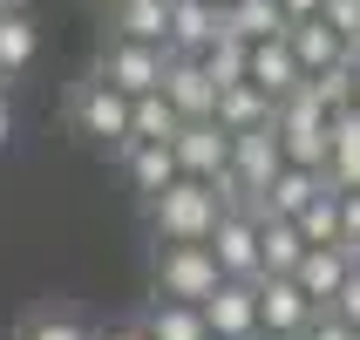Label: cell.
Segmentation results:
<instances>
[{"label":"cell","mask_w":360,"mask_h":340,"mask_svg":"<svg viewBox=\"0 0 360 340\" xmlns=\"http://www.w3.org/2000/svg\"><path fill=\"white\" fill-rule=\"evenodd\" d=\"M224 286L211 245H163L157 252V293L163 300H184V306H204L211 293Z\"/></svg>","instance_id":"cell-3"},{"label":"cell","mask_w":360,"mask_h":340,"mask_svg":"<svg viewBox=\"0 0 360 340\" xmlns=\"http://www.w3.org/2000/svg\"><path fill=\"white\" fill-rule=\"evenodd\" d=\"M109 20H116V41H143V48L170 41V0H122Z\"/></svg>","instance_id":"cell-18"},{"label":"cell","mask_w":360,"mask_h":340,"mask_svg":"<svg viewBox=\"0 0 360 340\" xmlns=\"http://www.w3.org/2000/svg\"><path fill=\"white\" fill-rule=\"evenodd\" d=\"M218 34H224V7H211V0H170V41H163V55L204 61V48Z\"/></svg>","instance_id":"cell-12"},{"label":"cell","mask_w":360,"mask_h":340,"mask_svg":"<svg viewBox=\"0 0 360 340\" xmlns=\"http://www.w3.org/2000/svg\"><path fill=\"white\" fill-rule=\"evenodd\" d=\"M259 340H265V334H259Z\"/></svg>","instance_id":"cell-42"},{"label":"cell","mask_w":360,"mask_h":340,"mask_svg":"<svg viewBox=\"0 0 360 340\" xmlns=\"http://www.w3.org/2000/svg\"><path fill=\"white\" fill-rule=\"evenodd\" d=\"M170 157H177L184 177L224 184V170H231V137H224L218 122H184L177 137H170Z\"/></svg>","instance_id":"cell-4"},{"label":"cell","mask_w":360,"mask_h":340,"mask_svg":"<svg viewBox=\"0 0 360 340\" xmlns=\"http://www.w3.org/2000/svg\"><path fill=\"white\" fill-rule=\"evenodd\" d=\"M300 340H360V334H354V327L340 320V313H313V327H306Z\"/></svg>","instance_id":"cell-32"},{"label":"cell","mask_w":360,"mask_h":340,"mask_svg":"<svg viewBox=\"0 0 360 340\" xmlns=\"http://www.w3.org/2000/svg\"><path fill=\"white\" fill-rule=\"evenodd\" d=\"M122 170H129V184H136L143 198H163L184 177L177 157H170V143H122Z\"/></svg>","instance_id":"cell-15"},{"label":"cell","mask_w":360,"mask_h":340,"mask_svg":"<svg viewBox=\"0 0 360 340\" xmlns=\"http://www.w3.org/2000/svg\"><path fill=\"white\" fill-rule=\"evenodd\" d=\"M198 313H204V327H211V340H259V286L224 279Z\"/></svg>","instance_id":"cell-9"},{"label":"cell","mask_w":360,"mask_h":340,"mask_svg":"<svg viewBox=\"0 0 360 340\" xmlns=\"http://www.w3.org/2000/svg\"><path fill=\"white\" fill-rule=\"evenodd\" d=\"M41 55V27L27 14H0V75H20V68H27V61Z\"/></svg>","instance_id":"cell-23"},{"label":"cell","mask_w":360,"mask_h":340,"mask_svg":"<svg viewBox=\"0 0 360 340\" xmlns=\"http://www.w3.org/2000/svg\"><path fill=\"white\" fill-rule=\"evenodd\" d=\"M306 96L320 102L326 116H333V109H347V102H354V68L340 61V68H326V75H306Z\"/></svg>","instance_id":"cell-26"},{"label":"cell","mask_w":360,"mask_h":340,"mask_svg":"<svg viewBox=\"0 0 360 340\" xmlns=\"http://www.w3.org/2000/svg\"><path fill=\"white\" fill-rule=\"evenodd\" d=\"M75 130L122 150V143H129V96H122V89H109V82L96 75V82L75 96Z\"/></svg>","instance_id":"cell-10"},{"label":"cell","mask_w":360,"mask_h":340,"mask_svg":"<svg viewBox=\"0 0 360 340\" xmlns=\"http://www.w3.org/2000/svg\"><path fill=\"white\" fill-rule=\"evenodd\" d=\"M0 89H7V75H0Z\"/></svg>","instance_id":"cell-41"},{"label":"cell","mask_w":360,"mask_h":340,"mask_svg":"<svg viewBox=\"0 0 360 340\" xmlns=\"http://www.w3.org/2000/svg\"><path fill=\"white\" fill-rule=\"evenodd\" d=\"M347 68H354V102H360V48L347 55Z\"/></svg>","instance_id":"cell-37"},{"label":"cell","mask_w":360,"mask_h":340,"mask_svg":"<svg viewBox=\"0 0 360 340\" xmlns=\"http://www.w3.org/2000/svg\"><path fill=\"white\" fill-rule=\"evenodd\" d=\"M320 7H326V0H279V14H285V20H313Z\"/></svg>","instance_id":"cell-34"},{"label":"cell","mask_w":360,"mask_h":340,"mask_svg":"<svg viewBox=\"0 0 360 340\" xmlns=\"http://www.w3.org/2000/svg\"><path fill=\"white\" fill-rule=\"evenodd\" d=\"M224 130V137H245V130H265L272 122V96L265 89H252V82H231V89H218V116H211Z\"/></svg>","instance_id":"cell-16"},{"label":"cell","mask_w":360,"mask_h":340,"mask_svg":"<svg viewBox=\"0 0 360 340\" xmlns=\"http://www.w3.org/2000/svg\"><path fill=\"white\" fill-rule=\"evenodd\" d=\"M96 340H150L143 327H109V334H96Z\"/></svg>","instance_id":"cell-36"},{"label":"cell","mask_w":360,"mask_h":340,"mask_svg":"<svg viewBox=\"0 0 360 340\" xmlns=\"http://www.w3.org/2000/svg\"><path fill=\"white\" fill-rule=\"evenodd\" d=\"M292 20L279 14V0H231L224 7V34H238V41H272L285 34Z\"/></svg>","instance_id":"cell-20"},{"label":"cell","mask_w":360,"mask_h":340,"mask_svg":"<svg viewBox=\"0 0 360 340\" xmlns=\"http://www.w3.org/2000/svg\"><path fill=\"white\" fill-rule=\"evenodd\" d=\"M163 48H143V41H109V55H102V82L109 89H122V96H157L163 89Z\"/></svg>","instance_id":"cell-6"},{"label":"cell","mask_w":360,"mask_h":340,"mask_svg":"<svg viewBox=\"0 0 360 340\" xmlns=\"http://www.w3.org/2000/svg\"><path fill=\"white\" fill-rule=\"evenodd\" d=\"M272 130H279V143H285V163L326 170V109L306 96V82L285 102H272Z\"/></svg>","instance_id":"cell-2"},{"label":"cell","mask_w":360,"mask_h":340,"mask_svg":"<svg viewBox=\"0 0 360 340\" xmlns=\"http://www.w3.org/2000/svg\"><path fill=\"white\" fill-rule=\"evenodd\" d=\"M211 259H218L224 279H245V286H259L265 279V252H259V225L238 218V211H224L218 232H211Z\"/></svg>","instance_id":"cell-7"},{"label":"cell","mask_w":360,"mask_h":340,"mask_svg":"<svg viewBox=\"0 0 360 340\" xmlns=\"http://www.w3.org/2000/svg\"><path fill=\"white\" fill-rule=\"evenodd\" d=\"M177 130H184V116L163 102V89H157V96H136V102H129V143H170Z\"/></svg>","instance_id":"cell-21"},{"label":"cell","mask_w":360,"mask_h":340,"mask_svg":"<svg viewBox=\"0 0 360 340\" xmlns=\"http://www.w3.org/2000/svg\"><path fill=\"white\" fill-rule=\"evenodd\" d=\"M354 265H360V259H354V245H313V252L300 259V272H292V279H300V293L326 313V306L340 300V286L354 279Z\"/></svg>","instance_id":"cell-11"},{"label":"cell","mask_w":360,"mask_h":340,"mask_svg":"<svg viewBox=\"0 0 360 340\" xmlns=\"http://www.w3.org/2000/svg\"><path fill=\"white\" fill-rule=\"evenodd\" d=\"M163 102H170L184 122H211L218 116V82H211V68L191 61V55H170L163 61Z\"/></svg>","instance_id":"cell-5"},{"label":"cell","mask_w":360,"mask_h":340,"mask_svg":"<svg viewBox=\"0 0 360 340\" xmlns=\"http://www.w3.org/2000/svg\"><path fill=\"white\" fill-rule=\"evenodd\" d=\"M320 177H326V191H360V150H333Z\"/></svg>","instance_id":"cell-30"},{"label":"cell","mask_w":360,"mask_h":340,"mask_svg":"<svg viewBox=\"0 0 360 340\" xmlns=\"http://www.w3.org/2000/svg\"><path fill=\"white\" fill-rule=\"evenodd\" d=\"M143 334H150V340H211V327H204L198 306L157 300V306H150V320H143Z\"/></svg>","instance_id":"cell-22"},{"label":"cell","mask_w":360,"mask_h":340,"mask_svg":"<svg viewBox=\"0 0 360 340\" xmlns=\"http://www.w3.org/2000/svg\"><path fill=\"white\" fill-rule=\"evenodd\" d=\"M224 218V191L198 177H177L163 198H150V225H157V245H211Z\"/></svg>","instance_id":"cell-1"},{"label":"cell","mask_w":360,"mask_h":340,"mask_svg":"<svg viewBox=\"0 0 360 340\" xmlns=\"http://www.w3.org/2000/svg\"><path fill=\"white\" fill-rule=\"evenodd\" d=\"M204 68H211V82H218V89H231V82H252V41L218 34L211 48H204Z\"/></svg>","instance_id":"cell-24"},{"label":"cell","mask_w":360,"mask_h":340,"mask_svg":"<svg viewBox=\"0 0 360 340\" xmlns=\"http://www.w3.org/2000/svg\"><path fill=\"white\" fill-rule=\"evenodd\" d=\"M211 7H231V0H211Z\"/></svg>","instance_id":"cell-40"},{"label":"cell","mask_w":360,"mask_h":340,"mask_svg":"<svg viewBox=\"0 0 360 340\" xmlns=\"http://www.w3.org/2000/svg\"><path fill=\"white\" fill-rule=\"evenodd\" d=\"M320 20L347 41V48H360V0H326V7H320Z\"/></svg>","instance_id":"cell-29"},{"label":"cell","mask_w":360,"mask_h":340,"mask_svg":"<svg viewBox=\"0 0 360 340\" xmlns=\"http://www.w3.org/2000/svg\"><path fill=\"white\" fill-rule=\"evenodd\" d=\"M14 7H20V0H0V14H14Z\"/></svg>","instance_id":"cell-38"},{"label":"cell","mask_w":360,"mask_h":340,"mask_svg":"<svg viewBox=\"0 0 360 340\" xmlns=\"http://www.w3.org/2000/svg\"><path fill=\"white\" fill-rule=\"evenodd\" d=\"M326 313H340V320H347V327H354V334H360V265H354V279L340 286V300L326 306Z\"/></svg>","instance_id":"cell-33"},{"label":"cell","mask_w":360,"mask_h":340,"mask_svg":"<svg viewBox=\"0 0 360 340\" xmlns=\"http://www.w3.org/2000/svg\"><path fill=\"white\" fill-rule=\"evenodd\" d=\"M306 82V68L292 61V41L272 34V41H252V89H265L272 102H285L292 89Z\"/></svg>","instance_id":"cell-13"},{"label":"cell","mask_w":360,"mask_h":340,"mask_svg":"<svg viewBox=\"0 0 360 340\" xmlns=\"http://www.w3.org/2000/svg\"><path fill=\"white\" fill-rule=\"evenodd\" d=\"M96 7H109V14H116V7H122V0H96Z\"/></svg>","instance_id":"cell-39"},{"label":"cell","mask_w":360,"mask_h":340,"mask_svg":"<svg viewBox=\"0 0 360 340\" xmlns=\"http://www.w3.org/2000/svg\"><path fill=\"white\" fill-rule=\"evenodd\" d=\"M285 41H292V61H300L306 75H326V68H340V61L354 55V48H347V41L333 34L320 14H313V20H292V27H285Z\"/></svg>","instance_id":"cell-14"},{"label":"cell","mask_w":360,"mask_h":340,"mask_svg":"<svg viewBox=\"0 0 360 340\" xmlns=\"http://www.w3.org/2000/svg\"><path fill=\"white\" fill-rule=\"evenodd\" d=\"M320 184H326V177H320ZM292 225H300L306 245H340V191H320V198L306 204Z\"/></svg>","instance_id":"cell-25"},{"label":"cell","mask_w":360,"mask_h":340,"mask_svg":"<svg viewBox=\"0 0 360 340\" xmlns=\"http://www.w3.org/2000/svg\"><path fill=\"white\" fill-rule=\"evenodd\" d=\"M320 191H326L320 170H300V163H285L279 177H272V191H265V211H272V218H300V211L320 198Z\"/></svg>","instance_id":"cell-19"},{"label":"cell","mask_w":360,"mask_h":340,"mask_svg":"<svg viewBox=\"0 0 360 340\" xmlns=\"http://www.w3.org/2000/svg\"><path fill=\"white\" fill-rule=\"evenodd\" d=\"M259 252H265V279H292L313 245L300 239V225H292V218H265L259 225Z\"/></svg>","instance_id":"cell-17"},{"label":"cell","mask_w":360,"mask_h":340,"mask_svg":"<svg viewBox=\"0 0 360 340\" xmlns=\"http://www.w3.org/2000/svg\"><path fill=\"white\" fill-rule=\"evenodd\" d=\"M7 137H14V109H7V89H0V150H7Z\"/></svg>","instance_id":"cell-35"},{"label":"cell","mask_w":360,"mask_h":340,"mask_svg":"<svg viewBox=\"0 0 360 340\" xmlns=\"http://www.w3.org/2000/svg\"><path fill=\"white\" fill-rule=\"evenodd\" d=\"M333 150H360V102H347V109L326 116V157Z\"/></svg>","instance_id":"cell-28"},{"label":"cell","mask_w":360,"mask_h":340,"mask_svg":"<svg viewBox=\"0 0 360 340\" xmlns=\"http://www.w3.org/2000/svg\"><path fill=\"white\" fill-rule=\"evenodd\" d=\"M20 340H96L82 320H68V313H41V320L20 327Z\"/></svg>","instance_id":"cell-27"},{"label":"cell","mask_w":360,"mask_h":340,"mask_svg":"<svg viewBox=\"0 0 360 340\" xmlns=\"http://www.w3.org/2000/svg\"><path fill=\"white\" fill-rule=\"evenodd\" d=\"M340 245H354L360 259V191H340Z\"/></svg>","instance_id":"cell-31"},{"label":"cell","mask_w":360,"mask_h":340,"mask_svg":"<svg viewBox=\"0 0 360 340\" xmlns=\"http://www.w3.org/2000/svg\"><path fill=\"white\" fill-rule=\"evenodd\" d=\"M320 306L300 293V279H259V334L265 340H300Z\"/></svg>","instance_id":"cell-8"}]
</instances>
